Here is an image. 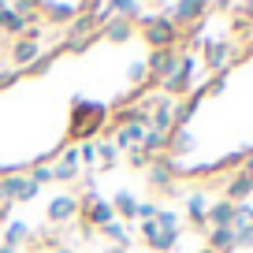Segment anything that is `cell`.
Returning <instances> with one entry per match:
<instances>
[{
	"label": "cell",
	"instance_id": "1",
	"mask_svg": "<svg viewBox=\"0 0 253 253\" xmlns=\"http://www.w3.org/2000/svg\"><path fill=\"white\" fill-rule=\"evenodd\" d=\"M134 26H142V34L153 45V52H168V48H175L179 38H182V30L171 23V15H138Z\"/></svg>",
	"mask_w": 253,
	"mask_h": 253
},
{
	"label": "cell",
	"instance_id": "2",
	"mask_svg": "<svg viewBox=\"0 0 253 253\" xmlns=\"http://www.w3.org/2000/svg\"><path fill=\"white\" fill-rule=\"evenodd\" d=\"M104 116H108V108H101V104H89V101H79V104H75V116H71V134L93 138V130L104 123Z\"/></svg>",
	"mask_w": 253,
	"mask_h": 253
},
{
	"label": "cell",
	"instance_id": "3",
	"mask_svg": "<svg viewBox=\"0 0 253 253\" xmlns=\"http://www.w3.org/2000/svg\"><path fill=\"white\" fill-rule=\"evenodd\" d=\"M38 198V182L30 175H4L0 179V201H34Z\"/></svg>",
	"mask_w": 253,
	"mask_h": 253
},
{
	"label": "cell",
	"instance_id": "4",
	"mask_svg": "<svg viewBox=\"0 0 253 253\" xmlns=\"http://www.w3.org/2000/svg\"><path fill=\"white\" fill-rule=\"evenodd\" d=\"M179 48H168V52H149V60H145V67H149V75H153V82H168L175 71H179Z\"/></svg>",
	"mask_w": 253,
	"mask_h": 253
},
{
	"label": "cell",
	"instance_id": "5",
	"mask_svg": "<svg viewBox=\"0 0 253 253\" xmlns=\"http://www.w3.org/2000/svg\"><path fill=\"white\" fill-rule=\"evenodd\" d=\"M149 130H157V134H171L175 130V101L157 97V104L149 112Z\"/></svg>",
	"mask_w": 253,
	"mask_h": 253
},
{
	"label": "cell",
	"instance_id": "6",
	"mask_svg": "<svg viewBox=\"0 0 253 253\" xmlns=\"http://www.w3.org/2000/svg\"><path fill=\"white\" fill-rule=\"evenodd\" d=\"M142 238L153 246V250H171L179 242V227H160V223H142Z\"/></svg>",
	"mask_w": 253,
	"mask_h": 253
},
{
	"label": "cell",
	"instance_id": "7",
	"mask_svg": "<svg viewBox=\"0 0 253 253\" xmlns=\"http://www.w3.org/2000/svg\"><path fill=\"white\" fill-rule=\"evenodd\" d=\"M75 216H79V198H75V194H63V198H52V205H48V220H52V223L75 220Z\"/></svg>",
	"mask_w": 253,
	"mask_h": 253
},
{
	"label": "cell",
	"instance_id": "8",
	"mask_svg": "<svg viewBox=\"0 0 253 253\" xmlns=\"http://www.w3.org/2000/svg\"><path fill=\"white\" fill-rule=\"evenodd\" d=\"M145 130H149V126H142V123H123L116 130V138H112V142H116V149H138V145H142V138H145Z\"/></svg>",
	"mask_w": 253,
	"mask_h": 253
},
{
	"label": "cell",
	"instance_id": "9",
	"mask_svg": "<svg viewBox=\"0 0 253 253\" xmlns=\"http://www.w3.org/2000/svg\"><path fill=\"white\" fill-rule=\"evenodd\" d=\"M205 11H209L205 4H194V0H190V4H175V8H171V23L182 30V26L201 23V15H205Z\"/></svg>",
	"mask_w": 253,
	"mask_h": 253
},
{
	"label": "cell",
	"instance_id": "10",
	"mask_svg": "<svg viewBox=\"0 0 253 253\" xmlns=\"http://www.w3.org/2000/svg\"><path fill=\"white\" fill-rule=\"evenodd\" d=\"M250 194H253V175L235 171V175H231V182H227V201H231V205H242Z\"/></svg>",
	"mask_w": 253,
	"mask_h": 253
},
{
	"label": "cell",
	"instance_id": "11",
	"mask_svg": "<svg viewBox=\"0 0 253 253\" xmlns=\"http://www.w3.org/2000/svg\"><path fill=\"white\" fill-rule=\"evenodd\" d=\"M11 60H15L19 67H34V63L41 60V45H38V41H26V38H19L15 45H11Z\"/></svg>",
	"mask_w": 253,
	"mask_h": 253
},
{
	"label": "cell",
	"instance_id": "12",
	"mask_svg": "<svg viewBox=\"0 0 253 253\" xmlns=\"http://www.w3.org/2000/svg\"><path fill=\"white\" fill-rule=\"evenodd\" d=\"M26 26H30V19H23L11 4H0V30L4 34H15V38H23Z\"/></svg>",
	"mask_w": 253,
	"mask_h": 253
},
{
	"label": "cell",
	"instance_id": "13",
	"mask_svg": "<svg viewBox=\"0 0 253 253\" xmlns=\"http://www.w3.org/2000/svg\"><path fill=\"white\" fill-rule=\"evenodd\" d=\"M231 60V41H205V63L212 71H223Z\"/></svg>",
	"mask_w": 253,
	"mask_h": 253
},
{
	"label": "cell",
	"instance_id": "14",
	"mask_svg": "<svg viewBox=\"0 0 253 253\" xmlns=\"http://www.w3.org/2000/svg\"><path fill=\"white\" fill-rule=\"evenodd\" d=\"M235 212H238V205H231V201H216V205H209L205 223H212V227H235Z\"/></svg>",
	"mask_w": 253,
	"mask_h": 253
},
{
	"label": "cell",
	"instance_id": "15",
	"mask_svg": "<svg viewBox=\"0 0 253 253\" xmlns=\"http://www.w3.org/2000/svg\"><path fill=\"white\" fill-rule=\"evenodd\" d=\"M38 11H45L48 23H75V15L82 11V4H38Z\"/></svg>",
	"mask_w": 253,
	"mask_h": 253
},
{
	"label": "cell",
	"instance_id": "16",
	"mask_svg": "<svg viewBox=\"0 0 253 253\" xmlns=\"http://www.w3.org/2000/svg\"><path fill=\"white\" fill-rule=\"evenodd\" d=\"M168 149H171V160L182 157V153H190V149H194V134H190L186 126H175L171 138H168Z\"/></svg>",
	"mask_w": 253,
	"mask_h": 253
},
{
	"label": "cell",
	"instance_id": "17",
	"mask_svg": "<svg viewBox=\"0 0 253 253\" xmlns=\"http://www.w3.org/2000/svg\"><path fill=\"white\" fill-rule=\"evenodd\" d=\"M101 34L108 41H126L130 34H134V23H126V19H108V23L101 26Z\"/></svg>",
	"mask_w": 253,
	"mask_h": 253
},
{
	"label": "cell",
	"instance_id": "18",
	"mask_svg": "<svg viewBox=\"0 0 253 253\" xmlns=\"http://www.w3.org/2000/svg\"><path fill=\"white\" fill-rule=\"evenodd\" d=\"M209 246H212L216 253L235 250V227H212L209 231Z\"/></svg>",
	"mask_w": 253,
	"mask_h": 253
},
{
	"label": "cell",
	"instance_id": "19",
	"mask_svg": "<svg viewBox=\"0 0 253 253\" xmlns=\"http://www.w3.org/2000/svg\"><path fill=\"white\" fill-rule=\"evenodd\" d=\"M186 212H190V220L198 223V227H205V216H209V198H205V194H190Z\"/></svg>",
	"mask_w": 253,
	"mask_h": 253
},
{
	"label": "cell",
	"instance_id": "20",
	"mask_svg": "<svg viewBox=\"0 0 253 253\" xmlns=\"http://www.w3.org/2000/svg\"><path fill=\"white\" fill-rule=\"evenodd\" d=\"M23 238H30V223H23V220H11L8 223V235H4V246H11L15 250Z\"/></svg>",
	"mask_w": 253,
	"mask_h": 253
},
{
	"label": "cell",
	"instance_id": "21",
	"mask_svg": "<svg viewBox=\"0 0 253 253\" xmlns=\"http://www.w3.org/2000/svg\"><path fill=\"white\" fill-rule=\"evenodd\" d=\"M112 209H116V212L123 216V220H134V212H138V201L130 198V194H123V190H119V194H116V201H112Z\"/></svg>",
	"mask_w": 253,
	"mask_h": 253
},
{
	"label": "cell",
	"instance_id": "22",
	"mask_svg": "<svg viewBox=\"0 0 253 253\" xmlns=\"http://www.w3.org/2000/svg\"><path fill=\"white\" fill-rule=\"evenodd\" d=\"M101 231H104V235H108V238H112L116 246H123V250L130 246V231H126L123 223H108V227H101Z\"/></svg>",
	"mask_w": 253,
	"mask_h": 253
},
{
	"label": "cell",
	"instance_id": "23",
	"mask_svg": "<svg viewBox=\"0 0 253 253\" xmlns=\"http://www.w3.org/2000/svg\"><path fill=\"white\" fill-rule=\"evenodd\" d=\"M253 242V227L250 223H235V246H250Z\"/></svg>",
	"mask_w": 253,
	"mask_h": 253
},
{
	"label": "cell",
	"instance_id": "24",
	"mask_svg": "<svg viewBox=\"0 0 253 253\" xmlns=\"http://www.w3.org/2000/svg\"><path fill=\"white\" fill-rule=\"evenodd\" d=\"M97 157L104 160V164H116V157H119V149H116V142H104V145H97Z\"/></svg>",
	"mask_w": 253,
	"mask_h": 253
},
{
	"label": "cell",
	"instance_id": "25",
	"mask_svg": "<svg viewBox=\"0 0 253 253\" xmlns=\"http://www.w3.org/2000/svg\"><path fill=\"white\" fill-rule=\"evenodd\" d=\"M223 86H227V79H223V75H216V79H209L201 89H205L209 97H220V93H223Z\"/></svg>",
	"mask_w": 253,
	"mask_h": 253
},
{
	"label": "cell",
	"instance_id": "26",
	"mask_svg": "<svg viewBox=\"0 0 253 253\" xmlns=\"http://www.w3.org/2000/svg\"><path fill=\"white\" fill-rule=\"evenodd\" d=\"M126 75H130V86H142V82H145V75H149V67H145V60H142V63H134V67H130V71H126Z\"/></svg>",
	"mask_w": 253,
	"mask_h": 253
},
{
	"label": "cell",
	"instance_id": "27",
	"mask_svg": "<svg viewBox=\"0 0 253 253\" xmlns=\"http://www.w3.org/2000/svg\"><path fill=\"white\" fill-rule=\"evenodd\" d=\"M157 223H160V227H171V231H175V223H179V216H175V212H171V209H160V216H157Z\"/></svg>",
	"mask_w": 253,
	"mask_h": 253
},
{
	"label": "cell",
	"instance_id": "28",
	"mask_svg": "<svg viewBox=\"0 0 253 253\" xmlns=\"http://www.w3.org/2000/svg\"><path fill=\"white\" fill-rule=\"evenodd\" d=\"M79 160H86V164H89V160H97V145H93V142H82V149H79Z\"/></svg>",
	"mask_w": 253,
	"mask_h": 253
},
{
	"label": "cell",
	"instance_id": "29",
	"mask_svg": "<svg viewBox=\"0 0 253 253\" xmlns=\"http://www.w3.org/2000/svg\"><path fill=\"white\" fill-rule=\"evenodd\" d=\"M130 164H153V157L138 145V149H130Z\"/></svg>",
	"mask_w": 253,
	"mask_h": 253
},
{
	"label": "cell",
	"instance_id": "30",
	"mask_svg": "<svg viewBox=\"0 0 253 253\" xmlns=\"http://www.w3.org/2000/svg\"><path fill=\"white\" fill-rule=\"evenodd\" d=\"M30 179L38 182V186H41V182H52V168H34V175H30Z\"/></svg>",
	"mask_w": 253,
	"mask_h": 253
},
{
	"label": "cell",
	"instance_id": "31",
	"mask_svg": "<svg viewBox=\"0 0 253 253\" xmlns=\"http://www.w3.org/2000/svg\"><path fill=\"white\" fill-rule=\"evenodd\" d=\"M8 216H11V205H8V201H0V223H8Z\"/></svg>",
	"mask_w": 253,
	"mask_h": 253
},
{
	"label": "cell",
	"instance_id": "32",
	"mask_svg": "<svg viewBox=\"0 0 253 253\" xmlns=\"http://www.w3.org/2000/svg\"><path fill=\"white\" fill-rule=\"evenodd\" d=\"M242 171H246V175H253V153H250V157L242 160Z\"/></svg>",
	"mask_w": 253,
	"mask_h": 253
},
{
	"label": "cell",
	"instance_id": "33",
	"mask_svg": "<svg viewBox=\"0 0 253 253\" xmlns=\"http://www.w3.org/2000/svg\"><path fill=\"white\" fill-rule=\"evenodd\" d=\"M0 253H19V250H11V246H4V242H0Z\"/></svg>",
	"mask_w": 253,
	"mask_h": 253
},
{
	"label": "cell",
	"instance_id": "34",
	"mask_svg": "<svg viewBox=\"0 0 253 253\" xmlns=\"http://www.w3.org/2000/svg\"><path fill=\"white\" fill-rule=\"evenodd\" d=\"M108 253H126V250H123V246H116V250H108Z\"/></svg>",
	"mask_w": 253,
	"mask_h": 253
}]
</instances>
